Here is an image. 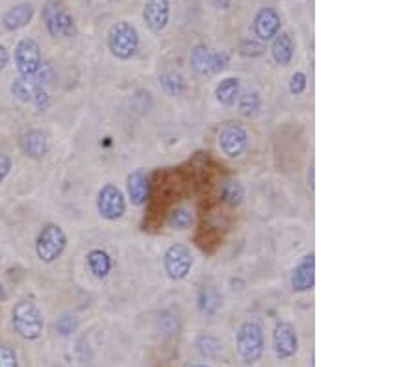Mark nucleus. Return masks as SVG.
I'll list each match as a JSON object with an SVG mask.
<instances>
[{
    "mask_svg": "<svg viewBox=\"0 0 417 367\" xmlns=\"http://www.w3.org/2000/svg\"><path fill=\"white\" fill-rule=\"evenodd\" d=\"M11 325L16 328V332L19 334L23 339H37L45 328V319L41 313L40 306L30 301V299H23L13 306L11 312Z\"/></svg>",
    "mask_w": 417,
    "mask_h": 367,
    "instance_id": "nucleus-1",
    "label": "nucleus"
},
{
    "mask_svg": "<svg viewBox=\"0 0 417 367\" xmlns=\"http://www.w3.org/2000/svg\"><path fill=\"white\" fill-rule=\"evenodd\" d=\"M236 349L241 362L253 366L263 354V330L256 321H247L236 334Z\"/></svg>",
    "mask_w": 417,
    "mask_h": 367,
    "instance_id": "nucleus-2",
    "label": "nucleus"
},
{
    "mask_svg": "<svg viewBox=\"0 0 417 367\" xmlns=\"http://www.w3.org/2000/svg\"><path fill=\"white\" fill-rule=\"evenodd\" d=\"M108 49L117 60H130L139 49V34L130 23H115L108 30Z\"/></svg>",
    "mask_w": 417,
    "mask_h": 367,
    "instance_id": "nucleus-3",
    "label": "nucleus"
},
{
    "mask_svg": "<svg viewBox=\"0 0 417 367\" xmlns=\"http://www.w3.org/2000/svg\"><path fill=\"white\" fill-rule=\"evenodd\" d=\"M67 247V234L64 232L60 224L49 223L37 236L35 241V253L37 258L45 263H52L60 258Z\"/></svg>",
    "mask_w": 417,
    "mask_h": 367,
    "instance_id": "nucleus-4",
    "label": "nucleus"
},
{
    "mask_svg": "<svg viewBox=\"0 0 417 367\" xmlns=\"http://www.w3.org/2000/svg\"><path fill=\"white\" fill-rule=\"evenodd\" d=\"M43 20L52 37H73L76 35L75 19L67 13L64 6L56 0H50L43 8Z\"/></svg>",
    "mask_w": 417,
    "mask_h": 367,
    "instance_id": "nucleus-5",
    "label": "nucleus"
},
{
    "mask_svg": "<svg viewBox=\"0 0 417 367\" xmlns=\"http://www.w3.org/2000/svg\"><path fill=\"white\" fill-rule=\"evenodd\" d=\"M97 210L106 221H117L126 214V199L115 184H106L97 195Z\"/></svg>",
    "mask_w": 417,
    "mask_h": 367,
    "instance_id": "nucleus-6",
    "label": "nucleus"
},
{
    "mask_svg": "<svg viewBox=\"0 0 417 367\" xmlns=\"http://www.w3.org/2000/svg\"><path fill=\"white\" fill-rule=\"evenodd\" d=\"M193 267V254L186 245H171L164 254V271L171 280H184Z\"/></svg>",
    "mask_w": 417,
    "mask_h": 367,
    "instance_id": "nucleus-7",
    "label": "nucleus"
},
{
    "mask_svg": "<svg viewBox=\"0 0 417 367\" xmlns=\"http://www.w3.org/2000/svg\"><path fill=\"white\" fill-rule=\"evenodd\" d=\"M40 43L32 37H23L16 47V65L23 78H32L41 71Z\"/></svg>",
    "mask_w": 417,
    "mask_h": 367,
    "instance_id": "nucleus-8",
    "label": "nucleus"
},
{
    "mask_svg": "<svg viewBox=\"0 0 417 367\" xmlns=\"http://www.w3.org/2000/svg\"><path fill=\"white\" fill-rule=\"evenodd\" d=\"M219 149L229 158H239L247 150L248 134L247 130L238 123H226L219 132Z\"/></svg>",
    "mask_w": 417,
    "mask_h": 367,
    "instance_id": "nucleus-9",
    "label": "nucleus"
},
{
    "mask_svg": "<svg viewBox=\"0 0 417 367\" xmlns=\"http://www.w3.org/2000/svg\"><path fill=\"white\" fill-rule=\"evenodd\" d=\"M229 64V56L224 52H214L210 50L206 45H197L191 50V67L197 75L208 76L223 71Z\"/></svg>",
    "mask_w": 417,
    "mask_h": 367,
    "instance_id": "nucleus-10",
    "label": "nucleus"
},
{
    "mask_svg": "<svg viewBox=\"0 0 417 367\" xmlns=\"http://www.w3.org/2000/svg\"><path fill=\"white\" fill-rule=\"evenodd\" d=\"M273 349L274 356L284 362V360H289L294 358L298 351V336L297 330L291 323L280 321L274 325L273 330Z\"/></svg>",
    "mask_w": 417,
    "mask_h": 367,
    "instance_id": "nucleus-11",
    "label": "nucleus"
},
{
    "mask_svg": "<svg viewBox=\"0 0 417 367\" xmlns=\"http://www.w3.org/2000/svg\"><path fill=\"white\" fill-rule=\"evenodd\" d=\"M11 93L16 95L17 99L23 102H32L40 109H45L49 106V95L43 90V85L40 82H35L32 78H17L11 84Z\"/></svg>",
    "mask_w": 417,
    "mask_h": 367,
    "instance_id": "nucleus-12",
    "label": "nucleus"
},
{
    "mask_svg": "<svg viewBox=\"0 0 417 367\" xmlns=\"http://www.w3.org/2000/svg\"><path fill=\"white\" fill-rule=\"evenodd\" d=\"M171 2L169 0H147L143 8V20L147 28L155 34L164 32L169 25Z\"/></svg>",
    "mask_w": 417,
    "mask_h": 367,
    "instance_id": "nucleus-13",
    "label": "nucleus"
},
{
    "mask_svg": "<svg viewBox=\"0 0 417 367\" xmlns=\"http://www.w3.org/2000/svg\"><path fill=\"white\" fill-rule=\"evenodd\" d=\"M315 286V256L313 253L306 254L298 260L291 273V289L295 293H306Z\"/></svg>",
    "mask_w": 417,
    "mask_h": 367,
    "instance_id": "nucleus-14",
    "label": "nucleus"
},
{
    "mask_svg": "<svg viewBox=\"0 0 417 367\" xmlns=\"http://www.w3.org/2000/svg\"><path fill=\"white\" fill-rule=\"evenodd\" d=\"M282 20L274 8H262L254 17V34L260 41H271L280 32Z\"/></svg>",
    "mask_w": 417,
    "mask_h": 367,
    "instance_id": "nucleus-15",
    "label": "nucleus"
},
{
    "mask_svg": "<svg viewBox=\"0 0 417 367\" xmlns=\"http://www.w3.org/2000/svg\"><path fill=\"white\" fill-rule=\"evenodd\" d=\"M20 150L32 160H41L45 158L49 154L50 143L49 136L43 132V130H28L25 134L20 136L19 139Z\"/></svg>",
    "mask_w": 417,
    "mask_h": 367,
    "instance_id": "nucleus-16",
    "label": "nucleus"
},
{
    "mask_svg": "<svg viewBox=\"0 0 417 367\" xmlns=\"http://www.w3.org/2000/svg\"><path fill=\"white\" fill-rule=\"evenodd\" d=\"M126 193L134 206H143L149 199V176L143 169H135L126 179Z\"/></svg>",
    "mask_w": 417,
    "mask_h": 367,
    "instance_id": "nucleus-17",
    "label": "nucleus"
},
{
    "mask_svg": "<svg viewBox=\"0 0 417 367\" xmlns=\"http://www.w3.org/2000/svg\"><path fill=\"white\" fill-rule=\"evenodd\" d=\"M32 17H34V6L25 2V4H17L6 11L4 17H2V25H4L6 30L16 32L30 25Z\"/></svg>",
    "mask_w": 417,
    "mask_h": 367,
    "instance_id": "nucleus-18",
    "label": "nucleus"
},
{
    "mask_svg": "<svg viewBox=\"0 0 417 367\" xmlns=\"http://www.w3.org/2000/svg\"><path fill=\"white\" fill-rule=\"evenodd\" d=\"M294 40H291V35L286 34V32H278L277 35L273 37V45H271V56H273V60L277 61L278 65H286L291 64L294 60Z\"/></svg>",
    "mask_w": 417,
    "mask_h": 367,
    "instance_id": "nucleus-19",
    "label": "nucleus"
},
{
    "mask_svg": "<svg viewBox=\"0 0 417 367\" xmlns=\"http://www.w3.org/2000/svg\"><path fill=\"white\" fill-rule=\"evenodd\" d=\"M111 258H109V254L102 248H93L87 254V269H90V273L93 275L95 278H106L109 273H111Z\"/></svg>",
    "mask_w": 417,
    "mask_h": 367,
    "instance_id": "nucleus-20",
    "label": "nucleus"
},
{
    "mask_svg": "<svg viewBox=\"0 0 417 367\" xmlns=\"http://www.w3.org/2000/svg\"><path fill=\"white\" fill-rule=\"evenodd\" d=\"M239 95V78H234V76H229V78L221 80L215 88V99L221 106H232L236 102Z\"/></svg>",
    "mask_w": 417,
    "mask_h": 367,
    "instance_id": "nucleus-21",
    "label": "nucleus"
},
{
    "mask_svg": "<svg viewBox=\"0 0 417 367\" xmlns=\"http://www.w3.org/2000/svg\"><path fill=\"white\" fill-rule=\"evenodd\" d=\"M159 88L169 95V97H179L186 91V80L180 73H174V71H169V73H164L159 76Z\"/></svg>",
    "mask_w": 417,
    "mask_h": 367,
    "instance_id": "nucleus-22",
    "label": "nucleus"
},
{
    "mask_svg": "<svg viewBox=\"0 0 417 367\" xmlns=\"http://www.w3.org/2000/svg\"><path fill=\"white\" fill-rule=\"evenodd\" d=\"M262 108V99L258 91H245L238 95V112L243 117H254Z\"/></svg>",
    "mask_w": 417,
    "mask_h": 367,
    "instance_id": "nucleus-23",
    "label": "nucleus"
},
{
    "mask_svg": "<svg viewBox=\"0 0 417 367\" xmlns=\"http://www.w3.org/2000/svg\"><path fill=\"white\" fill-rule=\"evenodd\" d=\"M221 295L214 288H203L199 291V308L206 315H214L221 306Z\"/></svg>",
    "mask_w": 417,
    "mask_h": 367,
    "instance_id": "nucleus-24",
    "label": "nucleus"
},
{
    "mask_svg": "<svg viewBox=\"0 0 417 367\" xmlns=\"http://www.w3.org/2000/svg\"><path fill=\"white\" fill-rule=\"evenodd\" d=\"M195 347H197L200 356L206 358V360H215L223 351V345L214 336H200L195 343Z\"/></svg>",
    "mask_w": 417,
    "mask_h": 367,
    "instance_id": "nucleus-25",
    "label": "nucleus"
},
{
    "mask_svg": "<svg viewBox=\"0 0 417 367\" xmlns=\"http://www.w3.org/2000/svg\"><path fill=\"white\" fill-rule=\"evenodd\" d=\"M221 197H223L224 203L230 204V206H239L245 197L243 186H241L238 180H226V182L223 184V189H221Z\"/></svg>",
    "mask_w": 417,
    "mask_h": 367,
    "instance_id": "nucleus-26",
    "label": "nucleus"
},
{
    "mask_svg": "<svg viewBox=\"0 0 417 367\" xmlns=\"http://www.w3.org/2000/svg\"><path fill=\"white\" fill-rule=\"evenodd\" d=\"M193 224V214L188 208H174L169 215V227L176 230H189Z\"/></svg>",
    "mask_w": 417,
    "mask_h": 367,
    "instance_id": "nucleus-27",
    "label": "nucleus"
},
{
    "mask_svg": "<svg viewBox=\"0 0 417 367\" xmlns=\"http://www.w3.org/2000/svg\"><path fill=\"white\" fill-rule=\"evenodd\" d=\"M76 327H78V321H76L75 315H64V318L58 319L54 325L56 332L61 334V336H69V334H73L76 330Z\"/></svg>",
    "mask_w": 417,
    "mask_h": 367,
    "instance_id": "nucleus-28",
    "label": "nucleus"
},
{
    "mask_svg": "<svg viewBox=\"0 0 417 367\" xmlns=\"http://www.w3.org/2000/svg\"><path fill=\"white\" fill-rule=\"evenodd\" d=\"M0 367H19L16 351L6 343H0Z\"/></svg>",
    "mask_w": 417,
    "mask_h": 367,
    "instance_id": "nucleus-29",
    "label": "nucleus"
},
{
    "mask_svg": "<svg viewBox=\"0 0 417 367\" xmlns=\"http://www.w3.org/2000/svg\"><path fill=\"white\" fill-rule=\"evenodd\" d=\"M306 84H308L306 75H304V73H301V71H297V73L291 76V80H289V93L291 95L304 93V90H306Z\"/></svg>",
    "mask_w": 417,
    "mask_h": 367,
    "instance_id": "nucleus-30",
    "label": "nucleus"
},
{
    "mask_svg": "<svg viewBox=\"0 0 417 367\" xmlns=\"http://www.w3.org/2000/svg\"><path fill=\"white\" fill-rule=\"evenodd\" d=\"M241 52H243L245 56H260L262 54V45L256 43V41H243Z\"/></svg>",
    "mask_w": 417,
    "mask_h": 367,
    "instance_id": "nucleus-31",
    "label": "nucleus"
},
{
    "mask_svg": "<svg viewBox=\"0 0 417 367\" xmlns=\"http://www.w3.org/2000/svg\"><path fill=\"white\" fill-rule=\"evenodd\" d=\"M10 171H11L10 156H6V154H0V184H2L6 179H8Z\"/></svg>",
    "mask_w": 417,
    "mask_h": 367,
    "instance_id": "nucleus-32",
    "label": "nucleus"
},
{
    "mask_svg": "<svg viewBox=\"0 0 417 367\" xmlns=\"http://www.w3.org/2000/svg\"><path fill=\"white\" fill-rule=\"evenodd\" d=\"M10 61V54H8V50H6L4 45H0V71L4 69L6 65Z\"/></svg>",
    "mask_w": 417,
    "mask_h": 367,
    "instance_id": "nucleus-33",
    "label": "nucleus"
},
{
    "mask_svg": "<svg viewBox=\"0 0 417 367\" xmlns=\"http://www.w3.org/2000/svg\"><path fill=\"white\" fill-rule=\"evenodd\" d=\"M6 297H8V293H6L4 286L0 284V303H2V301H6Z\"/></svg>",
    "mask_w": 417,
    "mask_h": 367,
    "instance_id": "nucleus-34",
    "label": "nucleus"
},
{
    "mask_svg": "<svg viewBox=\"0 0 417 367\" xmlns=\"http://www.w3.org/2000/svg\"><path fill=\"white\" fill-rule=\"evenodd\" d=\"M308 180H310V188H313V165L310 167V173H308Z\"/></svg>",
    "mask_w": 417,
    "mask_h": 367,
    "instance_id": "nucleus-35",
    "label": "nucleus"
},
{
    "mask_svg": "<svg viewBox=\"0 0 417 367\" xmlns=\"http://www.w3.org/2000/svg\"><path fill=\"white\" fill-rule=\"evenodd\" d=\"M191 367H208V366H191Z\"/></svg>",
    "mask_w": 417,
    "mask_h": 367,
    "instance_id": "nucleus-36",
    "label": "nucleus"
}]
</instances>
